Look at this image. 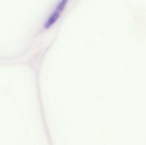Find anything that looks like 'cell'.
I'll list each match as a JSON object with an SVG mask.
<instances>
[{
	"mask_svg": "<svg viewBox=\"0 0 146 145\" xmlns=\"http://www.w3.org/2000/svg\"><path fill=\"white\" fill-rule=\"evenodd\" d=\"M68 2V0H60L58 4L56 5L54 9H53L52 12L49 15V16L47 18L46 21L44 24V27L45 28H49L51 27L61 16V13L64 11L67 4Z\"/></svg>",
	"mask_w": 146,
	"mask_h": 145,
	"instance_id": "cell-1",
	"label": "cell"
}]
</instances>
